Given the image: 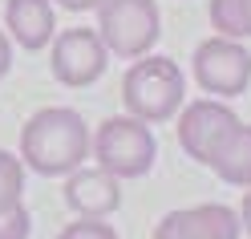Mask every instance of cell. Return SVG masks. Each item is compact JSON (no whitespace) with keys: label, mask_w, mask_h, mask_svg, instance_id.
<instances>
[{"label":"cell","mask_w":251,"mask_h":239,"mask_svg":"<svg viewBox=\"0 0 251 239\" xmlns=\"http://www.w3.org/2000/svg\"><path fill=\"white\" fill-rule=\"evenodd\" d=\"M4 25L8 37L21 45V49L37 53L57 37V12L53 0H8L4 4Z\"/></svg>","instance_id":"obj_10"},{"label":"cell","mask_w":251,"mask_h":239,"mask_svg":"<svg viewBox=\"0 0 251 239\" xmlns=\"http://www.w3.org/2000/svg\"><path fill=\"white\" fill-rule=\"evenodd\" d=\"M57 4L69 12H89V8H101V0H57Z\"/></svg>","instance_id":"obj_17"},{"label":"cell","mask_w":251,"mask_h":239,"mask_svg":"<svg viewBox=\"0 0 251 239\" xmlns=\"http://www.w3.org/2000/svg\"><path fill=\"white\" fill-rule=\"evenodd\" d=\"M89 126L69 106H45L21 130V158L45 179L77 170L89 158Z\"/></svg>","instance_id":"obj_1"},{"label":"cell","mask_w":251,"mask_h":239,"mask_svg":"<svg viewBox=\"0 0 251 239\" xmlns=\"http://www.w3.org/2000/svg\"><path fill=\"white\" fill-rule=\"evenodd\" d=\"M98 37L105 41L109 57H122V61L146 57L162 37L158 0H101Z\"/></svg>","instance_id":"obj_4"},{"label":"cell","mask_w":251,"mask_h":239,"mask_svg":"<svg viewBox=\"0 0 251 239\" xmlns=\"http://www.w3.org/2000/svg\"><path fill=\"white\" fill-rule=\"evenodd\" d=\"M186 98V77L170 57H138L130 61V69L122 77V102L126 114L142 118V122H166L182 109Z\"/></svg>","instance_id":"obj_2"},{"label":"cell","mask_w":251,"mask_h":239,"mask_svg":"<svg viewBox=\"0 0 251 239\" xmlns=\"http://www.w3.org/2000/svg\"><path fill=\"white\" fill-rule=\"evenodd\" d=\"M28 231H33V215L25 203L0 211V239H28Z\"/></svg>","instance_id":"obj_14"},{"label":"cell","mask_w":251,"mask_h":239,"mask_svg":"<svg viewBox=\"0 0 251 239\" xmlns=\"http://www.w3.org/2000/svg\"><path fill=\"white\" fill-rule=\"evenodd\" d=\"M57 239H118V231L109 227L105 219H85V215H81L77 223H69Z\"/></svg>","instance_id":"obj_15"},{"label":"cell","mask_w":251,"mask_h":239,"mask_svg":"<svg viewBox=\"0 0 251 239\" xmlns=\"http://www.w3.org/2000/svg\"><path fill=\"white\" fill-rule=\"evenodd\" d=\"M243 223L239 211H231L223 203H199V207H182L158 219L154 239H239Z\"/></svg>","instance_id":"obj_8"},{"label":"cell","mask_w":251,"mask_h":239,"mask_svg":"<svg viewBox=\"0 0 251 239\" xmlns=\"http://www.w3.org/2000/svg\"><path fill=\"white\" fill-rule=\"evenodd\" d=\"M235 122H239V118H235V109L223 98H199V102L186 106L182 118H178V146L191 154L195 162L207 166L215 142L223 138Z\"/></svg>","instance_id":"obj_7"},{"label":"cell","mask_w":251,"mask_h":239,"mask_svg":"<svg viewBox=\"0 0 251 239\" xmlns=\"http://www.w3.org/2000/svg\"><path fill=\"white\" fill-rule=\"evenodd\" d=\"M89 150L98 158V166L109 170L114 179H142L158 158V142L150 134V122L122 114L98 126V134L89 138Z\"/></svg>","instance_id":"obj_3"},{"label":"cell","mask_w":251,"mask_h":239,"mask_svg":"<svg viewBox=\"0 0 251 239\" xmlns=\"http://www.w3.org/2000/svg\"><path fill=\"white\" fill-rule=\"evenodd\" d=\"M53 77L69 89H85L93 85L109 65V49L98 37V28H65L53 37Z\"/></svg>","instance_id":"obj_6"},{"label":"cell","mask_w":251,"mask_h":239,"mask_svg":"<svg viewBox=\"0 0 251 239\" xmlns=\"http://www.w3.org/2000/svg\"><path fill=\"white\" fill-rule=\"evenodd\" d=\"M207 166L231 186H251V126L247 122H235L231 130L215 142Z\"/></svg>","instance_id":"obj_11"},{"label":"cell","mask_w":251,"mask_h":239,"mask_svg":"<svg viewBox=\"0 0 251 239\" xmlns=\"http://www.w3.org/2000/svg\"><path fill=\"white\" fill-rule=\"evenodd\" d=\"M25 199V162L17 154L0 150V211L17 207Z\"/></svg>","instance_id":"obj_13"},{"label":"cell","mask_w":251,"mask_h":239,"mask_svg":"<svg viewBox=\"0 0 251 239\" xmlns=\"http://www.w3.org/2000/svg\"><path fill=\"white\" fill-rule=\"evenodd\" d=\"M239 223H243V231L251 235V190L243 195V207H239Z\"/></svg>","instance_id":"obj_18"},{"label":"cell","mask_w":251,"mask_h":239,"mask_svg":"<svg viewBox=\"0 0 251 239\" xmlns=\"http://www.w3.org/2000/svg\"><path fill=\"white\" fill-rule=\"evenodd\" d=\"M8 69H12V41H8V33H0V77Z\"/></svg>","instance_id":"obj_16"},{"label":"cell","mask_w":251,"mask_h":239,"mask_svg":"<svg viewBox=\"0 0 251 239\" xmlns=\"http://www.w3.org/2000/svg\"><path fill=\"white\" fill-rule=\"evenodd\" d=\"M207 17L219 37H231V41L251 37V0H211Z\"/></svg>","instance_id":"obj_12"},{"label":"cell","mask_w":251,"mask_h":239,"mask_svg":"<svg viewBox=\"0 0 251 239\" xmlns=\"http://www.w3.org/2000/svg\"><path fill=\"white\" fill-rule=\"evenodd\" d=\"M122 179H114L101 166H77L65 174V207H73L85 219H105L122 207Z\"/></svg>","instance_id":"obj_9"},{"label":"cell","mask_w":251,"mask_h":239,"mask_svg":"<svg viewBox=\"0 0 251 239\" xmlns=\"http://www.w3.org/2000/svg\"><path fill=\"white\" fill-rule=\"evenodd\" d=\"M191 73L202 93L211 98H239L251 85V53L243 41H231V37H207L199 41L195 61H191Z\"/></svg>","instance_id":"obj_5"}]
</instances>
